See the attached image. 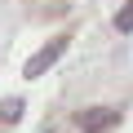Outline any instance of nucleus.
Returning <instances> with one entry per match:
<instances>
[{"label":"nucleus","instance_id":"f03ea898","mask_svg":"<svg viewBox=\"0 0 133 133\" xmlns=\"http://www.w3.org/2000/svg\"><path fill=\"white\" fill-rule=\"evenodd\" d=\"M115 124H120V111H107V107L76 111V129H84V133H102V129H115Z\"/></svg>","mask_w":133,"mask_h":133},{"label":"nucleus","instance_id":"7ed1b4c3","mask_svg":"<svg viewBox=\"0 0 133 133\" xmlns=\"http://www.w3.org/2000/svg\"><path fill=\"white\" fill-rule=\"evenodd\" d=\"M0 120H5V124H18L22 120V98H5V102H0Z\"/></svg>","mask_w":133,"mask_h":133},{"label":"nucleus","instance_id":"20e7f679","mask_svg":"<svg viewBox=\"0 0 133 133\" xmlns=\"http://www.w3.org/2000/svg\"><path fill=\"white\" fill-rule=\"evenodd\" d=\"M115 31H133V0H124V9L115 14Z\"/></svg>","mask_w":133,"mask_h":133},{"label":"nucleus","instance_id":"f257e3e1","mask_svg":"<svg viewBox=\"0 0 133 133\" xmlns=\"http://www.w3.org/2000/svg\"><path fill=\"white\" fill-rule=\"evenodd\" d=\"M62 53H66V36H58V40L40 44V49H36V53L27 58V66H22V76H27V80H40V76L49 71V66H53V62H58Z\"/></svg>","mask_w":133,"mask_h":133}]
</instances>
